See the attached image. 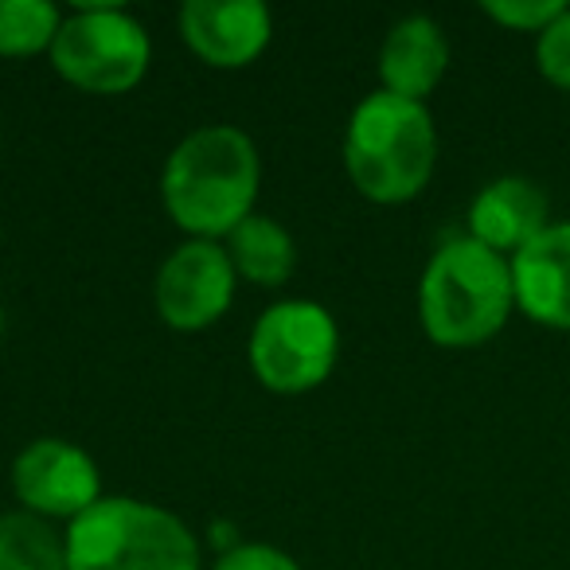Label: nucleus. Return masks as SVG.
Listing matches in <instances>:
<instances>
[{
  "label": "nucleus",
  "instance_id": "4",
  "mask_svg": "<svg viewBox=\"0 0 570 570\" xmlns=\"http://www.w3.org/2000/svg\"><path fill=\"white\" fill-rule=\"evenodd\" d=\"M67 570H199V543L176 512L102 497L63 531Z\"/></svg>",
  "mask_w": 570,
  "mask_h": 570
},
{
  "label": "nucleus",
  "instance_id": "6",
  "mask_svg": "<svg viewBox=\"0 0 570 570\" xmlns=\"http://www.w3.org/2000/svg\"><path fill=\"white\" fill-rule=\"evenodd\" d=\"M246 352L262 387L277 395H305L333 375L341 328L317 302H277L254 321Z\"/></svg>",
  "mask_w": 570,
  "mask_h": 570
},
{
  "label": "nucleus",
  "instance_id": "7",
  "mask_svg": "<svg viewBox=\"0 0 570 570\" xmlns=\"http://www.w3.org/2000/svg\"><path fill=\"white\" fill-rule=\"evenodd\" d=\"M235 266L227 258V246L188 238L165 258L153 285V302L168 328L176 333H199L215 325L235 302Z\"/></svg>",
  "mask_w": 570,
  "mask_h": 570
},
{
  "label": "nucleus",
  "instance_id": "19",
  "mask_svg": "<svg viewBox=\"0 0 570 570\" xmlns=\"http://www.w3.org/2000/svg\"><path fill=\"white\" fill-rule=\"evenodd\" d=\"M0 333H4V305H0Z\"/></svg>",
  "mask_w": 570,
  "mask_h": 570
},
{
  "label": "nucleus",
  "instance_id": "3",
  "mask_svg": "<svg viewBox=\"0 0 570 570\" xmlns=\"http://www.w3.org/2000/svg\"><path fill=\"white\" fill-rule=\"evenodd\" d=\"M438 134L426 102L375 90L352 110L344 134V168L372 204H406L434 176Z\"/></svg>",
  "mask_w": 570,
  "mask_h": 570
},
{
  "label": "nucleus",
  "instance_id": "17",
  "mask_svg": "<svg viewBox=\"0 0 570 570\" xmlns=\"http://www.w3.org/2000/svg\"><path fill=\"white\" fill-rule=\"evenodd\" d=\"M535 63L539 75L554 87L570 90V4L554 24H547L535 40Z\"/></svg>",
  "mask_w": 570,
  "mask_h": 570
},
{
  "label": "nucleus",
  "instance_id": "11",
  "mask_svg": "<svg viewBox=\"0 0 570 570\" xmlns=\"http://www.w3.org/2000/svg\"><path fill=\"white\" fill-rule=\"evenodd\" d=\"M547 215H551V204L535 180L500 176V180L484 184L469 204V238L497 254H520L531 238L551 227Z\"/></svg>",
  "mask_w": 570,
  "mask_h": 570
},
{
  "label": "nucleus",
  "instance_id": "9",
  "mask_svg": "<svg viewBox=\"0 0 570 570\" xmlns=\"http://www.w3.org/2000/svg\"><path fill=\"white\" fill-rule=\"evenodd\" d=\"M180 36L207 67L238 71L269 48L274 20L258 0H188L180 9Z\"/></svg>",
  "mask_w": 570,
  "mask_h": 570
},
{
  "label": "nucleus",
  "instance_id": "2",
  "mask_svg": "<svg viewBox=\"0 0 570 570\" xmlns=\"http://www.w3.org/2000/svg\"><path fill=\"white\" fill-rule=\"evenodd\" d=\"M512 262L476 238H445L419 282V321L442 348H476L508 325Z\"/></svg>",
  "mask_w": 570,
  "mask_h": 570
},
{
  "label": "nucleus",
  "instance_id": "10",
  "mask_svg": "<svg viewBox=\"0 0 570 570\" xmlns=\"http://www.w3.org/2000/svg\"><path fill=\"white\" fill-rule=\"evenodd\" d=\"M508 262L515 309L535 325L570 333V223H551Z\"/></svg>",
  "mask_w": 570,
  "mask_h": 570
},
{
  "label": "nucleus",
  "instance_id": "16",
  "mask_svg": "<svg viewBox=\"0 0 570 570\" xmlns=\"http://www.w3.org/2000/svg\"><path fill=\"white\" fill-rule=\"evenodd\" d=\"M484 17H492L497 24L512 28V32H543L547 24L562 17V0H484Z\"/></svg>",
  "mask_w": 570,
  "mask_h": 570
},
{
  "label": "nucleus",
  "instance_id": "18",
  "mask_svg": "<svg viewBox=\"0 0 570 570\" xmlns=\"http://www.w3.org/2000/svg\"><path fill=\"white\" fill-rule=\"evenodd\" d=\"M215 570H302V562L269 543H235L215 559Z\"/></svg>",
  "mask_w": 570,
  "mask_h": 570
},
{
  "label": "nucleus",
  "instance_id": "15",
  "mask_svg": "<svg viewBox=\"0 0 570 570\" xmlns=\"http://www.w3.org/2000/svg\"><path fill=\"white\" fill-rule=\"evenodd\" d=\"M59 24L63 17L48 0H0V56L24 59L51 51Z\"/></svg>",
  "mask_w": 570,
  "mask_h": 570
},
{
  "label": "nucleus",
  "instance_id": "8",
  "mask_svg": "<svg viewBox=\"0 0 570 570\" xmlns=\"http://www.w3.org/2000/svg\"><path fill=\"white\" fill-rule=\"evenodd\" d=\"M12 489L32 515L71 523L102 500V473L82 445L36 438L12 461Z\"/></svg>",
  "mask_w": 570,
  "mask_h": 570
},
{
  "label": "nucleus",
  "instance_id": "1",
  "mask_svg": "<svg viewBox=\"0 0 570 570\" xmlns=\"http://www.w3.org/2000/svg\"><path fill=\"white\" fill-rule=\"evenodd\" d=\"M258 180L262 165L250 137L235 126H204L168 153L160 196L176 227L219 243L254 215Z\"/></svg>",
  "mask_w": 570,
  "mask_h": 570
},
{
  "label": "nucleus",
  "instance_id": "14",
  "mask_svg": "<svg viewBox=\"0 0 570 570\" xmlns=\"http://www.w3.org/2000/svg\"><path fill=\"white\" fill-rule=\"evenodd\" d=\"M0 570H67L63 539L32 512L0 515Z\"/></svg>",
  "mask_w": 570,
  "mask_h": 570
},
{
  "label": "nucleus",
  "instance_id": "12",
  "mask_svg": "<svg viewBox=\"0 0 570 570\" xmlns=\"http://www.w3.org/2000/svg\"><path fill=\"white\" fill-rule=\"evenodd\" d=\"M450 67V43L430 17H406L380 48V79L387 95L426 102Z\"/></svg>",
  "mask_w": 570,
  "mask_h": 570
},
{
  "label": "nucleus",
  "instance_id": "5",
  "mask_svg": "<svg viewBox=\"0 0 570 570\" xmlns=\"http://www.w3.org/2000/svg\"><path fill=\"white\" fill-rule=\"evenodd\" d=\"M51 67L59 79L87 95H126L141 87L153 63V43L141 20L114 4H82L63 17L51 43Z\"/></svg>",
  "mask_w": 570,
  "mask_h": 570
},
{
  "label": "nucleus",
  "instance_id": "13",
  "mask_svg": "<svg viewBox=\"0 0 570 570\" xmlns=\"http://www.w3.org/2000/svg\"><path fill=\"white\" fill-rule=\"evenodd\" d=\"M227 258L238 277L274 289L285 285L297 269V243L294 235L269 215H250L227 235Z\"/></svg>",
  "mask_w": 570,
  "mask_h": 570
}]
</instances>
